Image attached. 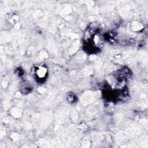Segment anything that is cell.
I'll return each mask as SVG.
<instances>
[{
  "mask_svg": "<svg viewBox=\"0 0 148 148\" xmlns=\"http://www.w3.org/2000/svg\"><path fill=\"white\" fill-rule=\"evenodd\" d=\"M34 74L38 80H42L45 79L47 75V68L43 65H37L34 69Z\"/></svg>",
  "mask_w": 148,
  "mask_h": 148,
  "instance_id": "cell-1",
  "label": "cell"
}]
</instances>
